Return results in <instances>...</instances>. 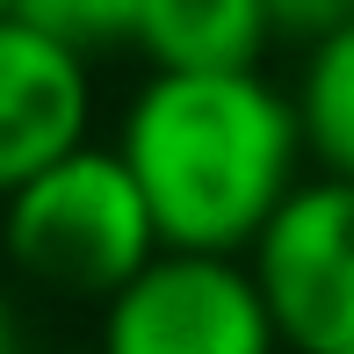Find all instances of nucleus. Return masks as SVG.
I'll return each mask as SVG.
<instances>
[{
  "label": "nucleus",
  "instance_id": "1",
  "mask_svg": "<svg viewBox=\"0 0 354 354\" xmlns=\"http://www.w3.org/2000/svg\"><path fill=\"white\" fill-rule=\"evenodd\" d=\"M116 159L131 167L159 246L246 261L282 203L311 181L289 87L246 73H145L123 94Z\"/></svg>",
  "mask_w": 354,
  "mask_h": 354
},
{
  "label": "nucleus",
  "instance_id": "2",
  "mask_svg": "<svg viewBox=\"0 0 354 354\" xmlns=\"http://www.w3.org/2000/svg\"><path fill=\"white\" fill-rule=\"evenodd\" d=\"M159 224L145 210L131 167L116 145H87V152L58 159L29 188L0 203V261L22 289L58 304H94L102 311L123 282H138L159 261Z\"/></svg>",
  "mask_w": 354,
  "mask_h": 354
},
{
  "label": "nucleus",
  "instance_id": "3",
  "mask_svg": "<svg viewBox=\"0 0 354 354\" xmlns=\"http://www.w3.org/2000/svg\"><path fill=\"white\" fill-rule=\"evenodd\" d=\"M94 354H282L253 261L239 253H159L94 318Z\"/></svg>",
  "mask_w": 354,
  "mask_h": 354
},
{
  "label": "nucleus",
  "instance_id": "4",
  "mask_svg": "<svg viewBox=\"0 0 354 354\" xmlns=\"http://www.w3.org/2000/svg\"><path fill=\"white\" fill-rule=\"evenodd\" d=\"M282 354H354V181H311L246 253Z\"/></svg>",
  "mask_w": 354,
  "mask_h": 354
},
{
  "label": "nucleus",
  "instance_id": "5",
  "mask_svg": "<svg viewBox=\"0 0 354 354\" xmlns=\"http://www.w3.org/2000/svg\"><path fill=\"white\" fill-rule=\"evenodd\" d=\"M94 116H102L94 58L8 15L0 22V203L51 174L58 159L87 152Z\"/></svg>",
  "mask_w": 354,
  "mask_h": 354
},
{
  "label": "nucleus",
  "instance_id": "6",
  "mask_svg": "<svg viewBox=\"0 0 354 354\" xmlns=\"http://www.w3.org/2000/svg\"><path fill=\"white\" fill-rule=\"evenodd\" d=\"M275 29H268L261 0H145L131 51L145 73H246L268 58Z\"/></svg>",
  "mask_w": 354,
  "mask_h": 354
},
{
  "label": "nucleus",
  "instance_id": "7",
  "mask_svg": "<svg viewBox=\"0 0 354 354\" xmlns=\"http://www.w3.org/2000/svg\"><path fill=\"white\" fill-rule=\"evenodd\" d=\"M289 109H297L311 174L354 181V22L304 44L297 73H289Z\"/></svg>",
  "mask_w": 354,
  "mask_h": 354
},
{
  "label": "nucleus",
  "instance_id": "8",
  "mask_svg": "<svg viewBox=\"0 0 354 354\" xmlns=\"http://www.w3.org/2000/svg\"><path fill=\"white\" fill-rule=\"evenodd\" d=\"M15 15H22V22H37L44 37L73 44V51L102 58V51H116V44L131 51L145 0H15Z\"/></svg>",
  "mask_w": 354,
  "mask_h": 354
},
{
  "label": "nucleus",
  "instance_id": "9",
  "mask_svg": "<svg viewBox=\"0 0 354 354\" xmlns=\"http://www.w3.org/2000/svg\"><path fill=\"white\" fill-rule=\"evenodd\" d=\"M261 15H268V29H275V44H318V37H333L340 22H354V8L347 0H261Z\"/></svg>",
  "mask_w": 354,
  "mask_h": 354
},
{
  "label": "nucleus",
  "instance_id": "10",
  "mask_svg": "<svg viewBox=\"0 0 354 354\" xmlns=\"http://www.w3.org/2000/svg\"><path fill=\"white\" fill-rule=\"evenodd\" d=\"M0 354H22V311H15L8 282H0Z\"/></svg>",
  "mask_w": 354,
  "mask_h": 354
},
{
  "label": "nucleus",
  "instance_id": "11",
  "mask_svg": "<svg viewBox=\"0 0 354 354\" xmlns=\"http://www.w3.org/2000/svg\"><path fill=\"white\" fill-rule=\"evenodd\" d=\"M8 15H15V0H0V22H8Z\"/></svg>",
  "mask_w": 354,
  "mask_h": 354
},
{
  "label": "nucleus",
  "instance_id": "12",
  "mask_svg": "<svg viewBox=\"0 0 354 354\" xmlns=\"http://www.w3.org/2000/svg\"><path fill=\"white\" fill-rule=\"evenodd\" d=\"M347 8H354V0H347Z\"/></svg>",
  "mask_w": 354,
  "mask_h": 354
}]
</instances>
